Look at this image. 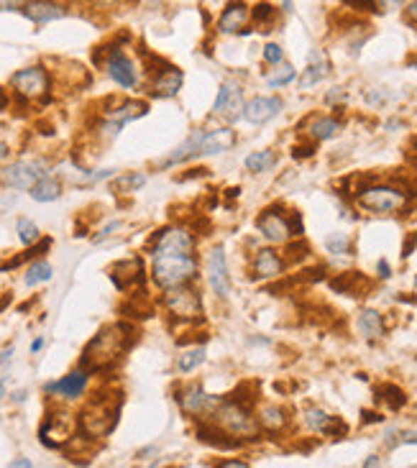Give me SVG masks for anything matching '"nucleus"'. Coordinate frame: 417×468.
<instances>
[{
    "label": "nucleus",
    "mask_w": 417,
    "mask_h": 468,
    "mask_svg": "<svg viewBox=\"0 0 417 468\" xmlns=\"http://www.w3.org/2000/svg\"><path fill=\"white\" fill-rule=\"evenodd\" d=\"M52 274H54V269L49 266V263H46V261H36V263H31V266H28L26 284H28V287H36V284H41V282H49V279H52Z\"/></svg>",
    "instance_id": "obj_35"
},
{
    "label": "nucleus",
    "mask_w": 417,
    "mask_h": 468,
    "mask_svg": "<svg viewBox=\"0 0 417 468\" xmlns=\"http://www.w3.org/2000/svg\"><path fill=\"white\" fill-rule=\"evenodd\" d=\"M361 417H364V423H381V420H384V417L381 415H377V412H361Z\"/></svg>",
    "instance_id": "obj_46"
},
{
    "label": "nucleus",
    "mask_w": 417,
    "mask_h": 468,
    "mask_svg": "<svg viewBox=\"0 0 417 468\" xmlns=\"http://www.w3.org/2000/svg\"><path fill=\"white\" fill-rule=\"evenodd\" d=\"M379 399H384L386 404H389L391 410H399L404 402H407V397H404V391L399 389V386L394 384H384L379 386Z\"/></svg>",
    "instance_id": "obj_36"
},
{
    "label": "nucleus",
    "mask_w": 417,
    "mask_h": 468,
    "mask_svg": "<svg viewBox=\"0 0 417 468\" xmlns=\"http://www.w3.org/2000/svg\"><path fill=\"white\" fill-rule=\"evenodd\" d=\"M39 437L46 448H62L75 437V420L70 415H52L41 425Z\"/></svg>",
    "instance_id": "obj_10"
},
{
    "label": "nucleus",
    "mask_w": 417,
    "mask_h": 468,
    "mask_svg": "<svg viewBox=\"0 0 417 468\" xmlns=\"http://www.w3.org/2000/svg\"><path fill=\"white\" fill-rule=\"evenodd\" d=\"M8 108V95L6 90H0V110H6Z\"/></svg>",
    "instance_id": "obj_55"
},
{
    "label": "nucleus",
    "mask_w": 417,
    "mask_h": 468,
    "mask_svg": "<svg viewBox=\"0 0 417 468\" xmlns=\"http://www.w3.org/2000/svg\"><path fill=\"white\" fill-rule=\"evenodd\" d=\"M246 18H249V8H246L244 3H231V6L223 11V16H220L218 31L220 33H236L238 28L246 23Z\"/></svg>",
    "instance_id": "obj_26"
},
{
    "label": "nucleus",
    "mask_w": 417,
    "mask_h": 468,
    "mask_svg": "<svg viewBox=\"0 0 417 468\" xmlns=\"http://www.w3.org/2000/svg\"><path fill=\"white\" fill-rule=\"evenodd\" d=\"M379 463H381L379 455H369V458L364 461V468H379Z\"/></svg>",
    "instance_id": "obj_48"
},
{
    "label": "nucleus",
    "mask_w": 417,
    "mask_h": 468,
    "mask_svg": "<svg viewBox=\"0 0 417 468\" xmlns=\"http://www.w3.org/2000/svg\"><path fill=\"white\" fill-rule=\"evenodd\" d=\"M118 228H121V223H118V220H116V223L105 225V228H103V233H97V236H95V244H100V241H103V238H108L110 233H113V231H118Z\"/></svg>",
    "instance_id": "obj_42"
},
{
    "label": "nucleus",
    "mask_w": 417,
    "mask_h": 468,
    "mask_svg": "<svg viewBox=\"0 0 417 468\" xmlns=\"http://www.w3.org/2000/svg\"><path fill=\"white\" fill-rule=\"evenodd\" d=\"M282 110L279 97H254L244 105V121L249 123H266Z\"/></svg>",
    "instance_id": "obj_18"
},
{
    "label": "nucleus",
    "mask_w": 417,
    "mask_h": 468,
    "mask_svg": "<svg viewBox=\"0 0 417 468\" xmlns=\"http://www.w3.org/2000/svg\"><path fill=\"white\" fill-rule=\"evenodd\" d=\"M327 72H330V62H327V57L323 52H310V62H308V70L302 72L300 77V87L302 90H308V87H313V85H318L323 77H325Z\"/></svg>",
    "instance_id": "obj_24"
},
{
    "label": "nucleus",
    "mask_w": 417,
    "mask_h": 468,
    "mask_svg": "<svg viewBox=\"0 0 417 468\" xmlns=\"http://www.w3.org/2000/svg\"><path fill=\"white\" fill-rule=\"evenodd\" d=\"M177 402H180V407H182V412H185V415L197 417V415H205V412H210V415H212V410H215V407L220 404V399L205 394V391H202V386L190 384L187 389H182L180 394H177Z\"/></svg>",
    "instance_id": "obj_12"
},
{
    "label": "nucleus",
    "mask_w": 417,
    "mask_h": 468,
    "mask_svg": "<svg viewBox=\"0 0 417 468\" xmlns=\"http://www.w3.org/2000/svg\"><path fill=\"white\" fill-rule=\"evenodd\" d=\"M295 156H297V159H300V156H313V146H302V148L297 146L295 148Z\"/></svg>",
    "instance_id": "obj_50"
},
{
    "label": "nucleus",
    "mask_w": 417,
    "mask_h": 468,
    "mask_svg": "<svg viewBox=\"0 0 417 468\" xmlns=\"http://www.w3.org/2000/svg\"><path fill=\"white\" fill-rule=\"evenodd\" d=\"M207 284H210L212 295L228 297L231 292V279H228V263H225V251L212 249L207 256Z\"/></svg>",
    "instance_id": "obj_13"
},
{
    "label": "nucleus",
    "mask_w": 417,
    "mask_h": 468,
    "mask_svg": "<svg viewBox=\"0 0 417 468\" xmlns=\"http://www.w3.org/2000/svg\"><path fill=\"white\" fill-rule=\"evenodd\" d=\"M276 164V154L271 148H264V151H254V154L246 156V169L249 172H266Z\"/></svg>",
    "instance_id": "obj_32"
},
{
    "label": "nucleus",
    "mask_w": 417,
    "mask_h": 468,
    "mask_svg": "<svg viewBox=\"0 0 417 468\" xmlns=\"http://www.w3.org/2000/svg\"><path fill=\"white\" fill-rule=\"evenodd\" d=\"M415 70H417V62H415Z\"/></svg>",
    "instance_id": "obj_59"
},
{
    "label": "nucleus",
    "mask_w": 417,
    "mask_h": 468,
    "mask_svg": "<svg viewBox=\"0 0 417 468\" xmlns=\"http://www.w3.org/2000/svg\"><path fill=\"white\" fill-rule=\"evenodd\" d=\"M238 110H244V90H241V85L223 82V87L218 90V97H215V103H212V113L238 118Z\"/></svg>",
    "instance_id": "obj_17"
},
{
    "label": "nucleus",
    "mask_w": 417,
    "mask_h": 468,
    "mask_svg": "<svg viewBox=\"0 0 417 468\" xmlns=\"http://www.w3.org/2000/svg\"><path fill=\"white\" fill-rule=\"evenodd\" d=\"M11 359H13V348H11V346H8L6 351H0V371H3V369L11 364Z\"/></svg>",
    "instance_id": "obj_43"
},
{
    "label": "nucleus",
    "mask_w": 417,
    "mask_h": 468,
    "mask_svg": "<svg viewBox=\"0 0 417 468\" xmlns=\"http://www.w3.org/2000/svg\"><path fill=\"white\" fill-rule=\"evenodd\" d=\"M210 423L218 425L223 432H228L236 440H259V420L251 415L249 407L233 402V399H220V404L212 410Z\"/></svg>",
    "instance_id": "obj_2"
},
{
    "label": "nucleus",
    "mask_w": 417,
    "mask_h": 468,
    "mask_svg": "<svg viewBox=\"0 0 417 468\" xmlns=\"http://www.w3.org/2000/svg\"><path fill=\"white\" fill-rule=\"evenodd\" d=\"M356 200H359V205L364 207V210L377 212V215H391V212H399L407 207L410 195L391 185H372V187H364Z\"/></svg>",
    "instance_id": "obj_5"
},
{
    "label": "nucleus",
    "mask_w": 417,
    "mask_h": 468,
    "mask_svg": "<svg viewBox=\"0 0 417 468\" xmlns=\"http://www.w3.org/2000/svg\"><path fill=\"white\" fill-rule=\"evenodd\" d=\"M264 59H266L269 65H279V62L284 59L282 46H279V44H266V46H264Z\"/></svg>",
    "instance_id": "obj_40"
},
{
    "label": "nucleus",
    "mask_w": 417,
    "mask_h": 468,
    "mask_svg": "<svg viewBox=\"0 0 417 468\" xmlns=\"http://www.w3.org/2000/svg\"><path fill=\"white\" fill-rule=\"evenodd\" d=\"M8 154H11V148H8V143H0V161L6 159Z\"/></svg>",
    "instance_id": "obj_56"
},
{
    "label": "nucleus",
    "mask_w": 417,
    "mask_h": 468,
    "mask_svg": "<svg viewBox=\"0 0 417 468\" xmlns=\"http://www.w3.org/2000/svg\"><path fill=\"white\" fill-rule=\"evenodd\" d=\"M143 185H146V174H123V177H118V180L110 185V190L116 195H129V192H136V190H141Z\"/></svg>",
    "instance_id": "obj_34"
},
{
    "label": "nucleus",
    "mask_w": 417,
    "mask_h": 468,
    "mask_svg": "<svg viewBox=\"0 0 417 468\" xmlns=\"http://www.w3.org/2000/svg\"><path fill=\"white\" fill-rule=\"evenodd\" d=\"M16 231H18L21 244L33 246L36 241H39V225L33 223V220H28V218H21L18 223H16Z\"/></svg>",
    "instance_id": "obj_37"
},
{
    "label": "nucleus",
    "mask_w": 417,
    "mask_h": 468,
    "mask_svg": "<svg viewBox=\"0 0 417 468\" xmlns=\"http://www.w3.org/2000/svg\"><path fill=\"white\" fill-rule=\"evenodd\" d=\"M338 131H340V123L335 121V118H318V121L310 126V136H313L315 141H327V138H333Z\"/></svg>",
    "instance_id": "obj_33"
},
{
    "label": "nucleus",
    "mask_w": 417,
    "mask_h": 468,
    "mask_svg": "<svg viewBox=\"0 0 417 468\" xmlns=\"http://www.w3.org/2000/svg\"><path fill=\"white\" fill-rule=\"evenodd\" d=\"M118 412H121V399H95V402L82 412L80 417V430L87 437H105L110 435V430L116 428Z\"/></svg>",
    "instance_id": "obj_4"
},
{
    "label": "nucleus",
    "mask_w": 417,
    "mask_h": 468,
    "mask_svg": "<svg viewBox=\"0 0 417 468\" xmlns=\"http://www.w3.org/2000/svg\"><path fill=\"white\" fill-rule=\"evenodd\" d=\"M182 70H177V67H164V70H159V75L154 77V82H151V95L154 97H174L177 92H180L182 87Z\"/></svg>",
    "instance_id": "obj_20"
},
{
    "label": "nucleus",
    "mask_w": 417,
    "mask_h": 468,
    "mask_svg": "<svg viewBox=\"0 0 417 468\" xmlns=\"http://www.w3.org/2000/svg\"><path fill=\"white\" fill-rule=\"evenodd\" d=\"M148 468H156V466H148Z\"/></svg>",
    "instance_id": "obj_60"
},
{
    "label": "nucleus",
    "mask_w": 417,
    "mask_h": 468,
    "mask_svg": "<svg viewBox=\"0 0 417 468\" xmlns=\"http://www.w3.org/2000/svg\"><path fill=\"white\" fill-rule=\"evenodd\" d=\"M21 13L31 18L33 23H49V21H57L62 16H67V6L62 3H46V0H33V3H23L21 6Z\"/></svg>",
    "instance_id": "obj_19"
},
{
    "label": "nucleus",
    "mask_w": 417,
    "mask_h": 468,
    "mask_svg": "<svg viewBox=\"0 0 417 468\" xmlns=\"http://www.w3.org/2000/svg\"><path fill=\"white\" fill-rule=\"evenodd\" d=\"M87 379H90V374L77 369V371L62 376L59 381L46 384L44 391L46 394H59V397H67V399H77V397H82L85 389H87Z\"/></svg>",
    "instance_id": "obj_16"
},
{
    "label": "nucleus",
    "mask_w": 417,
    "mask_h": 468,
    "mask_svg": "<svg viewBox=\"0 0 417 468\" xmlns=\"http://www.w3.org/2000/svg\"><path fill=\"white\" fill-rule=\"evenodd\" d=\"M338 97H343V90H340V87H333V92L327 95V103H335Z\"/></svg>",
    "instance_id": "obj_52"
},
{
    "label": "nucleus",
    "mask_w": 417,
    "mask_h": 468,
    "mask_svg": "<svg viewBox=\"0 0 417 468\" xmlns=\"http://www.w3.org/2000/svg\"><path fill=\"white\" fill-rule=\"evenodd\" d=\"M164 305H167L169 312H172L174 317H180V320H195V317H200V312H202V297H200V292L193 284H182V287L167 289Z\"/></svg>",
    "instance_id": "obj_6"
},
{
    "label": "nucleus",
    "mask_w": 417,
    "mask_h": 468,
    "mask_svg": "<svg viewBox=\"0 0 417 468\" xmlns=\"http://www.w3.org/2000/svg\"><path fill=\"white\" fill-rule=\"evenodd\" d=\"M46 174V167L41 161H16L11 167H6L0 172V182L8 187H16V190H31L33 185H39Z\"/></svg>",
    "instance_id": "obj_7"
},
{
    "label": "nucleus",
    "mask_w": 417,
    "mask_h": 468,
    "mask_svg": "<svg viewBox=\"0 0 417 468\" xmlns=\"http://www.w3.org/2000/svg\"><path fill=\"white\" fill-rule=\"evenodd\" d=\"M333 420H335V417L327 415V412L320 410V407H310V410L305 412V425H308L313 432H323V435H325L327 430H330Z\"/></svg>",
    "instance_id": "obj_30"
},
{
    "label": "nucleus",
    "mask_w": 417,
    "mask_h": 468,
    "mask_svg": "<svg viewBox=\"0 0 417 468\" xmlns=\"http://www.w3.org/2000/svg\"><path fill=\"white\" fill-rule=\"evenodd\" d=\"M151 276L154 282L164 289L182 287L190 284L197 276V259L182 256V254H172V256H154V266H151Z\"/></svg>",
    "instance_id": "obj_3"
},
{
    "label": "nucleus",
    "mask_w": 417,
    "mask_h": 468,
    "mask_svg": "<svg viewBox=\"0 0 417 468\" xmlns=\"http://www.w3.org/2000/svg\"><path fill=\"white\" fill-rule=\"evenodd\" d=\"M254 18H256V23H266V21L274 18V6H269V3H259L256 8H254Z\"/></svg>",
    "instance_id": "obj_41"
},
{
    "label": "nucleus",
    "mask_w": 417,
    "mask_h": 468,
    "mask_svg": "<svg viewBox=\"0 0 417 468\" xmlns=\"http://www.w3.org/2000/svg\"><path fill=\"white\" fill-rule=\"evenodd\" d=\"M359 333L366 340H379L384 338V320L377 310H361L359 315Z\"/></svg>",
    "instance_id": "obj_27"
},
{
    "label": "nucleus",
    "mask_w": 417,
    "mask_h": 468,
    "mask_svg": "<svg viewBox=\"0 0 417 468\" xmlns=\"http://www.w3.org/2000/svg\"><path fill=\"white\" fill-rule=\"evenodd\" d=\"M195 435H197V440L207 442L212 448H223V450L241 448V440H236V437H231L228 432H223L215 423H200L197 430H195Z\"/></svg>",
    "instance_id": "obj_22"
},
{
    "label": "nucleus",
    "mask_w": 417,
    "mask_h": 468,
    "mask_svg": "<svg viewBox=\"0 0 417 468\" xmlns=\"http://www.w3.org/2000/svg\"><path fill=\"white\" fill-rule=\"evenodd\" d=\"M28 195H31L36 202H54V200H59V195H62V185H59V180H54V177H44L39 185L31 187Z\"/></svg>",
    "instance_id": "obj_29"
},
{
    "label": "nucleus",
    "mask_w": 417,
    "mask_h": 468,
    "mask_svg": "<svg viewBox=\"0 0 417 468\" xmlns=\"http://www.w3.org/2000/svg\"><path fill=\"white\" fill-rule=\"evenodd\" d=\"M41 348H44V338H36V340L31 343V353H39Z\"/></svg>",
    "instance_id": "obj_54"
},
{
    "label": "nucleus",
    "mask_w": 417,
    "mask_h": 468,
    "mask_svg": "<svg viewBox=\"0 0 417 468\" xmlns=\"http://www.w3.org/2000/svg\"><path fill=\"white\" fill-rule=\"evenodd\" d=\"M6 397V379H0V402Z\"/></svg>",
    "instance_id": "obj_57"
},
{
    "label": "nucleus",
    "mask_w": 417,
    "mask_h": 468,
    "mask_svg": "<svg viewBox=\"0 0 417 468\" xmlns=\"http://www.w3.org/2000/svg\"><path fill=\"white\" fill-rule=\"evenodd\" d=\"M215 468H249V463H246V461H236V458H231V461H220Z\"/></svg>",
    "instance_id": "obj_44"
},
{
    "label": "nucleus",
    "mask_w": 417,
    "mask_h": 468,
    "mask_svg": "<svg viewBox=\"0 0 417 468\" xmlns=\"http://www.w3.org/2000/svg\"><path fill=\"white\" fill-rule=\"evenodd\" d=\"M16 402H23V399H26V391H16Z\"/></svg>",
    "instance_id": "obj_58"
},
{
    "label": "nucleus",
    "mask_w": 417,
    "mask_h": 468,
    "mask_svg": "<svg viewBox=\"0 0 417 468\" xmlns=\"http://www.w3.org/2000/svg\"><path fill=\"white\" fill-rule=\"evenodd\" d=\"M105 70H108L110 77L116 80L121 87H126V90L136 87V82H139V75H136L134 62H131L121 49H110L108 62H105Z\"/></svg>",
    "instance_id": "obj_14"
},
{
    "label": "nucleus",
    "mask_w": 417,
    "mask_h": 468,
    "mask_svg": "<svg viewBox=\"0 0 417 468\" xmlns=\"http://www.w3.org/2000/svg\"><path fill=\"white\" fill-rule=\"evenodd\" d=\"M110 279H113V284H116L121 292H129V289H134L136 284L141 287L143 284L141 259H123V261H118L116 266L110 269Z\"/></svg>",
    "instance_id": "obj_15"
},
{
    "label": "nucleus",
    "mask_w": 417,
    "mask_h": 468,
    "mask_svg": "<svg viewBox=\"0 0 417 468\" xmlns=\"http://www.w3.org/2000/svg\"><path fill=\"white\" fill-rule=\"evenodd\" d=\"M415 246H417V233H412V238H407V244H404V249H402V256H410Z\"/></svg>",
    "instance_id": "obj_45"
},
{
    "label": "nucleus",
    "mask_w": 417,
    "mask_h": 468,
    "mask_svg": "<svg viewBox=\"0 0 417 468\" xmlns=\"http://www.w3.org/2000/svg\"><path fill=\"white\" fill-rule=\"evenodd\" d=\"M134 325L129 322H113V325H105L95 338L87 343L82 353V361H80V369L82 371H103L110 369L121 359L123 353L129 351L131 343H134Z\"/></svg>",
    "instance_id": "obj_1"
},
{
    "label": "nucleus",
    "mask_w": 417,
    "mask_h": 468,
    "mask_svg": "<svg viewBox=\"0 0 417 468\" xmlns=\"http://www.w3.org/2000/svg\"><path fill=\"white\" fill-rule=\"evenodd\" d=\"M284 269V261L276 256V251L271 249H259L254 254V276L256 279H274Z\"/></svg>",
    "instance_id": "obj_21"
},
{
    "label": "nucleus",
    "mask_w": 417,
    "mask_h": 468,
    "mask_svg": "<svg viewBox=\"0 0 417 468\" xmlns=\"http://www.w3.org/2000/svg\"><path fill=\"white\" fill-rule=\"evenodd\" d=\"M8 468H31V461L28 458H18V461L8 463Z\"/></svg>",
    "instance_id": "obj_49"
},
{
    "label": "nucleus",
    "mask_w": 417,
    "mask_h": 468,
    "mask_svg": "<svg viewBox=\"0 0 417 468\" xmlns=\"http://www.w3.org/2000/svg\"><path fill=\"white\" fill-rule=\"evenodd\" d=\"M236 143V134L231 129H212L205 131V138H202V151L200 154H223L228 148H233Z\"/></svg>",
    "instance_id": "obj_25"
},
{
    "label": "nucleus",
    "mask_w": 417,
    "mask_h": 468,
    "mask_svg": "<svg viewBox=\"0 0 417 468\" xmlns=\"http://www.w3.org/2000/svg\"><path fill=\"white\" fill-rule=\"evenodd\" d=\"M202 138H205V131H195V134L190 136V138H187L182 146H177L172 154L167 156V159L159 161V167L161 169H169V167H174V164H182V161L197 156L200 151H202Z\"/></svg>",
    "instance_id": "obj_23"
},
{
    "label": "nucleus",
    "mask_w": 417,
    "mask_h": 468,
    "mask_svg": "<svg viewBox=\"0 0 417 468\" xmlns=\"http://www.w3.org/2000/svg\"><path fill=\"white\" fill-rule=\"evenodd\" d=\"M256 228L269 244H287L292 238V225L279 210H264L256 220Z\"/></svg>",
    "instance_id": "obj_11"
},
{
    "label": "nucleus",
    "mask_w": 417,
    "mask_h": 468,
    "mask_svg": "<svg viewBox=\"0 0 417 468\" xmlns=\"http://www.w3.org/2000/svg\"><path fill=\"white\" fill-rule=\"evenodd\" d=\"M193 249H195V238L187 228H164V231L156 233L151 254L154 256H172V254L190 256Z\"/></svg>",
    "instance_id": "obj_8"
},
{
    "label": "nucleus",
    "mask_w": 417,
    "mask_h": 468,
    "mask_svg": "<svg viewBox=\"0 0 417 468\" xmlns=\"http://www.w3.org/2000/svg\"><path fill=\"white\" fill-rule=\"evenodd\" d=\"M202 361H205V348L202 346H195V348H187L182 356H177V371L180 374H190L195 371L197 366H202Z\"/></svg>",
    "instance_id": "obj_31"
},
{
    "label": "nucleus",
    "mask_w": 417,
    "mask_h": 468,
    "mask_svg": "<svg viewBox=\"0 0 417 468\" xmlns=\"http://www.w3.org/2000/svg\"><path fill=\"white\" fill-rule=\"evenodd\" d=\"M256 420H259V428L266 430V432H279V430H284L289 423L287 412H284L282 407H274V404L264 407V410L259 412Z\"/></svg>",
    "instance_id": "obj_28"
},
{
    "label": "nucleus",
    "mask_w": 417,
    "mask_h": 468,
    "mask_svg": "<svg viewBox=\"0 0 417 468\" xmlns=\"http://www.w3.org/2000/svg\"><path fill=\"white\" fill-rule=\"evenodd\" d=\"M399 442H417V432H404V435L399 437Z\"/></svg>",
    "instance_id": "obj_53"
},
{
    "label": "nucleus",
    "mask_w": 417,
    "mask_h": 468,
    "mask_svg": "<svg viewBox=\"0 0 417 468\" xmlns=\"http://www.w3.org/2000/svg\"><path fill=\"white\" fill-rule=\"evenodd\" d=\"M407 18L415 21V23H417V0H415V3H410V6H407Z\"/></svg>",
    "instance_id": "obj_51"
},
{
    "label": "nucleus",
    "mask_w": 417,
    "mask_h": 468,
    "mask_svg": "<svg viewBox=\"0 0 417 468\" xmlns=\"http://www.w3.org/2000/svg\"><path fill=\"white\" fill-rule=\"evenodd\" d=\"M325 249L330 251V254H335V256H343V254L351 251V238H348L346 233H333V236H327Z\"/></svg>",
    "instance_id": "obj_39"
},
{
    "label": "nucleus",
    "mask_w": 417,
    "mask_h": 468,
    "mask_svg": "<svg viewBox=\"0 0 417 468\" xmlns=\"http://www.w3.org/2000/svg\"><path fill=\"white\" fill-rule=\"evenodd\" d=\"M377 269H379V276H381V279H389V276H391V269H389V263H386V261H379Z\"/></svg>",
    "instance_id": "obj_47"
},
{
    "label": "nucleus",
    "mask_w": 417,
    "mask_h": 468,
    "mask_svg": "<svg viewBox=\"0 0 417 468\" xmlns=\"http://www.w3.org/2000/svg\"><path fill=\"white\" fill-rule=\"evenodd\" d=\"M11 85H13V90L21 97L39 100V97H46V92H49V75H46L44 67H26V70L16 72L11 77Z\"/></svg>",
    "instance_id": "obj_9"
},
{
    "label": "nucleus",
    "mask_w": 417,
    "mask_h": 468,
    "mask_svg": "<svg viewBox=\"0 0 417 468\" xmlns=\"http://www.w3.org/2000/svg\"><path fill=\"white\" fill-rule=\"evenodd\" d=\"M295 77H297L295 67H292V65H282L279 70L274 72V75H269V77H266V85H269V87H284V85H289Z\"/></svg>",
    "instance_id": "obj_38"
}]
</instances>
